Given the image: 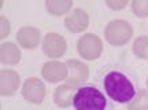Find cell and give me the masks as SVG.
Segmentation results:
<instances>
[{"label":"cell","mask_w":148,"mask_h":110,"mask_svg":"<svg viewBox=\"0 0 148 110\" xmlns=\"http://www.w3.org/2000/svg\"><path fill=\"white\" fill-rule=\"evenodd\" d=\"M97 80L107 96L118 105H129L140 94L136 76L119 65H107L99 70Z\"/></svg>","instance_id":"1"},{"label":"cell","mask_w":148,"mask_h":110,"mask_svg":"<svg viewBox=\"0 0 148 110\" xmlns=\"http://www.w3.org/2000/svg\"><path fill=\"white\" fill-rule=\"evenodd\" d=\"M114 102L99 84L85 83L74 91L71 106L74 110H114Z\"/></svg>","instance_id":"2"},{"label":"cell","mask_w":148,"mask_h":110,"mask_svg":"<svg viewBox=\"0 0 148 110\" xmlns=\"http://www.w3.org/2000/svg\"><path fill=\"white\" fill-rule=\"evenodd\" d=\"M130 37V28L125 21H112L106 28V39L112 46H122Z\"/></svg>","instance_id":"3"},{"label":"cell","mask_w":148,"mask_h":110,"mask_svg":"<svg viewBox=\"0 0 148 110\" xmlns=\"http://www.w3.org/2000/svg\"><path fill=\"white\" fill-rule=\"evenodd\" d=\"M77 50L86 59H96L100 55L103 46L99 37H96L95 35H85L81 40H78Z\"/></svg>","instance_id":"4"},{"label":"cell","mask_w":148,"mask_h":110,"mask_svg":"<svg viewBox=\"0 0 148 110\" xmlns=\"http://www.w3.org/2000/svg\"><path fill=\"white\" fill-rule=\"evenodd\" d=\"M42 50L51 58L62 57L66 51V42L63 37L56 33H48L42 43Z\"/></svg>","instance_id":"5"},{"label":"cell","mask_w":148,"mask_h":110,"mask_svg":"<svg viewBox=\"0 0 148 110\" xmlns=\"http://www.w3.org/2000/svg\"><path fill=\"white\" fill-rule=\"evenodd\" d=\"M22 95L26 98L29 102L33 103H41L45 98V88L44 84L37 79H29L23 85Z\"/></svg>","instance_id":"6"},{"label":"cell","mask_w":148,"mask_h":110,"mask_svg":"<svg viewBox=\"0 0 148 110\" xmlns=\"http://www.w3.org/2000/svg\"><path fill=\"white\" fill-rule=\"evenodd\" d=\"M16 40L23 48H34L40 42V30L32 26L22 28L16 35Z\"/></svg>","instance_id":"7"},{"label":"cell","mask_w":148,"mask_h":110,"mask_svg":"<svg viewBox=\"0 0 148 110\" xmlns=\"http://www.w3.org/2000/svg\"><path fill=\"white\" fill-rule=\"evenodd\" d=\"M42 76L49 83H56L59 80H63L67 77V69H66L63 63L48 62L42 68Z\"/></svg>","instance_id":"8"},{"label":"cell","mask_w":148,"mask_h":110,"mask_svg":"<svg viewBox=\"0 0 148 110\" xmlns=\"http://www.w3.org/2000/svg\"><path fill=\"white\" fill-rule=\"evenodd\" d=\"M19 87V76L12 70H3L1 72V94L11 95L14 94Z\"/></svg>","instance_id":"9"},{"label":"cell","mask_w":148,"mask_h":110,"mask_svg":"<svg viewBox=\"0 0 148 110\" xmlns=\"http://www.w3.org/2000/svg\"><path fill=\"white\" fill-rule=\"evenodd\" d=\"M64 25L71 32L84 30L85 28L88 26V15L85 14L84 10H75L71 15L66 18Z\"/></svg>","instance_id":"10"},{"label":"cell","mask_w":148,"mask_h":110,"mask_svg":"<svg viewBox=\"0 0 148 110\" xmlns=\"http://www.w3.org/2000/svg\"><path fill=\"white\" fill-rule=\"evenodd\" d=\"M67 68H69V77H67V84L75 85L79 81L86 79L88 76V69L84 63H79L77 61H70L67 62Z\"/></svg>","instance_id":"11"},{"label":"cell","mask_w":148,"mask_h":110,"mask_svg":"<svg viewBox=\"0 0 148 110\" xmlns=\"http://www.w3.org/2000/svg\"><path fill=\"white\" fill-rule=\"evenodd\" d=\"M73 89L69 85H60L55 89L53 92V99H55V103H58L59 106L62 107H66L71 103V99H73Z\"/></svg>","instance_id":"12"},{"label":"cell","mask_w":148,"mask_h":110,"mask_svg":"<svg viewBox=\"0 0 148 110\" xmlns=\"http://www.w3.org/2000/svg\"><path fill=\"white\" fill-rule=\"evenodd\" d=\"M19 50L12 43H4L1 46V62L16 63L19 61Z\"/></svg>","instance_id":"13"},{"label":"cell","mask_w":148,"mask_h":110,"mask_svg":"<svg viewBox=\"0 0 148 110\" xmlns=\"http://www.w3.org/2000/svg\"><path fill=\"white\" fill-rule=\"evenodd\" d=\"M47 7L52 14L60 15V14H64L66 11H69V8L71 7V1H48Z\"/></svg>","instance_id":"14"},{"label":"cell","mask_w":148,"mask_h":110,"mask_svg":"<svg viewBox=\"0 0 148 110\" xmlns=\"http://www.w3.org/2000/svg\"><path fill=\"white\" fill-rule=\"evenodd\" d=\"M7 35H8V22L1 17V37H5Z\"/></svg>","instance_id":"15"},{"label":"cell","mask_w":148,"mask_h":110,"mask_svg":"<svg viewBox=\"0 0 148 110\" xmlns=\"http://www.w3.org/2000/svg\"><path fill=\"white\" fill-rule=\"evenodd\" d=\"M107 4L110 6V7H125L126 1H123V3H112V1H107Z\"/></svg>","instance_id":"16"}]
</instances>
